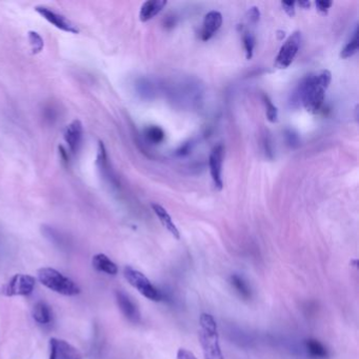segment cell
I'll return each mask as SVG.
<instances>
[{"label": "cell", "mask_w": 359, "mask_h": 359, "mask_svg": "<svg viewBox=\"0 0 359 359\" xmlns=\"http://www.w3.org/2000/svg\"><path fill=\"white\" fill-rule=\"evenodd\" d=\"M359 47V39H358V28L355 29V32L352 38L347 43V46L341 50L340 57L343 59H347L349 57H352L355 55L358 51Z\"/></svg>", "instance_id": "obj_19"}, {"label": "cell", "mask_w": 359, "mask_h": 359, "mask_svg": "<svg viewBox=\"0 0 359 359\" xmlns=\"http://www.w3.org/2000/svg\"><path fill=\"white\" fill-rule=\"evenodd\" d=\"M152 209H153L154 213L159 218L160 222L162 223V226L166 228L176 239L180 238V233H179L177 227L174 224L173 220H172L169 213L166 211V209L162 208L160 205H157V204H152Z\"/></svg>", "instance_id": "obj_14"}, {"label": "cell", "mask_w": 359, "mask_h": 359, "mask_svg": "<svg viewBox=\"0 0 359 359\" xmlns=\"http://www.w3.org/2000/svg\"><path fill=\"white\" fill-rule=\"evenodd\" d=\"M93 267L100 272L107 273L109 275H116L118 273V267L113 263L106 254H96L92 260Z\"/></svg>", "instance_id": "obj_15"}, {"label": "cell", "mask_w": 359, "mask_h": 359, "mask_svg": "<svg viewBox=\"0 0 359 359\" xmlns=\"http://www.w3.org/2000/svg\"><path fill=\"white\" fill-rule=\"evenodd\" d=\"M351 265H352L353 267H356L357 268V266H358V260L357 259L352 260V261H351Z\"/></svg>", "instance_id": "obj_31"}, {"label": "cell", "mask_w": 359, "mask_h": 359, "mask_svg": "<svg viewBox=\"0 0 359 359\" xmlns=\"http://www.w3.org/2000/svg\"><path fill=\"white\" fill-rule=\"evenodd\" d=\"M264 102L266 106V114L268 117V120L271 122H275L276 120H277V117H278L277 108L274 106L272 101L270 100V98H269V97L266 95L264 96Z\"/></svg>", "instance_id": "obj_22"}, {"label": "cell", "mask_w": 359, "mask_h": 359, "mask_svg": "<svg viewBox=\"0 0 359 359\" xmlns=\"http://www.w3.org/2000/svg\"><path fill=\"white\" fill-rule=\"evenodd\" d=\"M33 317L37 323L46 325L52 320V313L50 306L42 301L37 302L33 308Z\"/></svg>", "instance_id": "obj_16"}, {"label": "cell", "mask_w": 359, "mask_h": 359, "mask_svg": "<svg viewBox=\"0 0 359 359\" xmlns=\"http://www.w3.org/2000/svg\"><path fill=\"white\" fill-rule=\"evenodd\" d=\"M177 359H197L191 351L186 349H179L177 352Z\"/></svg>", "instance_id": "obj_24"}, {"label": "cell", "mask_w": 359, "mask_h": 359, "mask_svg": "<svg viewBox=\"0 0 359 359\" xmlns=\"http://www.w3.org/2000/svg\"><path fill=\"white\" fill-rule=\"evenodd\" d=\"M37 274L42 285L56 293L65 296H74L80 293V289L76 283L55 269L42 268L39 269Z\"/></svg>", "instance_id": "obj_3"}, {"label": "cell", "mask_w": 359, "mask_h": 359, "mask_svg": "<svg viewBox=\"0 0 359 359\" xmlns=\"http://www.w3.org/2000/svg\"><path fill=\"white\" fill-rule=\"evenodd\" d=\"M231 285L236 290L237 293L244 299H250L252 296L251 289L249 288L248 283L244 281V279L237 274H233L230 278Z\"/></svg>", "instance_id": "obj_17"}, {"label": "cell", "mask_w": 359, "mask_h": 359, "mask_svg": "<svg viewBox=\"0 0 359 359\" xmlns=\"http://www.w3.org/2000/svg\"><path fill=\"white\" fill-rule=\"evenodd\" d=\"M28 38H29V42H30V46H31L33 54L40 53L44 47L42 37L35 31H30L28 34Z\"/></svg>", "instance_id": "obj_20"}, {"label": "cell", "mask_w": 359, "mask_h": 359, "mask_svg": "<svg viewBox=\"0 0 359 359\" xmlns=\"http://www.w3.org/2000/svg\"><path fill=\"white\" fill-rule=\"evenodd\" d=\"M281 5L283 6L285 11L290 15V16H294L295 15V2L293 1H283L281 2Z\"/></svg>", "instance_id": "obj_25"}, {"label": "cell", "mask_w": 359, "mask_h": 359, "mask_svg": "<svg viewBox=\"0 0 359 359\" xmlns=\"http://www.w3.org/2000/svg\"><path fill=\"white\" fill-rule=\"evenodd\" d=\"M249 14H250V20L251 21L256 22V21L259 20L260 13H259V10L257 9V7H252V9L249 11Z\"/></svg>", "instance_id": "obj_27"}, {"label": "cell", "mask_w": 359, "mask_h": 359, "mask_svg": "<svg viewBox=\"0 0 359 359\" xmlns=\"http://www.w3.org/2000/svg\"><path fill=\"white\" fill-rule=\"evenodd\" d=\"M166 0H149L140 7L139 18L143 22L151 20L157 14H159L167 5Z\"/></svg>", "instance_id": "obj_13"}, {"label": "cell", "mask_w": 359, "mask_h": 359, "mask_svg": "<svg viewBox=\"0 0 359 359\" xmlns=\"http://www.w3.org/2000/svg\"><path fill=\"white\" fill-rule=\"evenodd\" d=\"M49 359H82V355L65 340L51 338Z\"/></svg>", "instance_id": "obj_8"}, {"label": "cell", "mask_w": 359, "mask_h": 359, "mask_svg": "<svg viewBox=\"0 0 359 359\" xmlns=\"http://www.w3.org/2000/svg\"><path fill=\"white\" fill-rule=\"evenodd\" d=\"M224 149L222 145L214 147L209 158V166H210V173L213 179L215 186L218 190L222 189V163H223Z\"/></svg>", "instance_id": "obj_9"}, {"label": "cell", "mask_w": 359, "mask_h": 359, "mask_svg": "<svg viewBox=\"0 0 359 359\" xmlns=\"http://www.w3.org/2000/svg\"><path fill=\"white\" fill-rule=\"evenodd\" d=\"M200 330L198 337L203 347L205 359H224L219 345L217 324L211 314L204 313L199 318Z\"/></svg>", "instance_id": "obj_2"}, {"label": "cell", "mask_w": 359, "mask_h": 359, "mask_svg": "<svg viewBox=\"0 0 359 359\" xmlns=\"http://www.w3.org/2000/svg\"><path fill=\"white\" fill-rule=\"evenodd\" d=\"M146 136L151 143L159 144L164 138V132L158 126H150L146 130Z\"/></svg>", "instance_id": "obj_21"}, {"label": "cell", "mask_w": 359, "mask_h": 359, "mask_svg": "<svg viewBox=\"0 0 359 359\" xmlns=\"http://www.w3.org/2000/svg\"><path fill=\"white\" fill-rule=\"evenodd\" d=\"M304 345L310 356L314 358H326L328 356V350L326 347L316 339L305 340Z\"/></svg>", "instance_id": "obj_18"}, {"label": "cell", "mask_w": 359, "mask_h": 359, "mask_svg": "<svg viewBox=\"0 0 359 359\" xmlns=\"http://www.w3.org/2000/svg\"><path fill=\"white\" fill-rule=\"evenodd\" d=\"M301 42L300 32H295L292 34L286 42L282 44L279 50V53L276 57V66L279 69H287L293 62L295 56L298 53L299 47Z\"/></svg>", "instance_id": "obj_5"}, {"label": "cell", "mask_w": 359, "mask_h": 359, "mask_svg": "<svg viewBox=\"0 0 359 359\" xmlns=\"http://www.w3.org/2000/svg\"><path fill=\"white\" fill-rule=\"evenodd\" d=\"M35 11L38 13L39 15L48 20L50 24L53 25L54 27H56L57 29L61 30V31L68 32V33H73V34H77L79 33V30L77 29V27L75 26L72 21H70L68 18L64 17L63 15L56 13L55 11L51 10L50 7L47 6H36Z\"/></svg>", "instance_id": "obj_7"}, {"label": "cell", "mask_w": 359, "mask_h": 359, "mask_svg": "<svg viewBox=\"0 0 359 359\" xmlns=\"http://www.w3.org/2000/svg\"><path fill=\"white\" fill-rule=\"evenodd\" d=\"M332 74L324 70L317 75L306 77L300 85V98L304 109L310 113H317L324 104L326 91L331 84Z\"/></svg>", "instance_id": "obj_1"}, {"label": "cell", "mask_w": 359, "mask_h": 359, "mask_svg": "<svg viewBox=\"0 0 359 359\" xmlns=\"http://www.w3.org/2000/svg\"><path fill=\"white\" fill-rule=\"evenodd\" d=\"M222 25V15L219 12L212 11L206 15L201 29L200 37L201 40L208 41L217 33Z\"/></svg>", "instance_id": "obj_11"}, {"label": "cell", "mask_w": 359, "mask_h": 359, "mask_svg": "<svg viewBox=\"0 0 359 359\" xmlns=\"http://www.w3.org/2000/svg\"><path fill=\"white\" fill-rule=\"evenodd\" d=\"M298 4L300 5V6H304V7H308V6H310V2H309V1H305V2L300 1V2H298Z\"/></svg>", "instance_id": "obj_30"}, {"label": "cell", "mask_w": 359, "mask_h": 359, "mask_svg": "<svg viewBox=\"0 0 359 359\" xmlns=\"http://www.w3.org/2000/svg\"><path fill=\"white\" fill-rule=\"evenodd\" d=\"M36 279L33 276L26 274H16L11 278L3 288L6 296H26L31 294L35 288Z\"/></svg>", "instance_id": "obj_6"}, {"label": "cell", "mask_w": 359, "mask_h": 359, "mask_svg": "<svg viewBox=\"0 0 359 359\" xmlns=\"http://www.w3.org/2000/svg\"><path fill=\"white\" fill-rule=\"evenodd\" d=\"M123 275L132 287L135 288L141 295H144L150 300L160 301L162 299L161 292L152 285L145 274L128 266L124 268Z\"/></svg>", "instance_id": "obj_4"}, {"label": "cell", "mask_w": 359, "mask_h": 359, "mask_svg": "<svg viewBox=\"0 0 359 359\" xmlns=\"http://www.w3.org/2000/svg\"><path fill=\"white\" fill-rule=\"evenodd\" d=\"M333 3L331 1H316V6L319 12L327 14Z\"/></svg>", "instance_id": "obj_26"}, {"label": "cell", "mask_w": 359, "mask_h": 359, "mask_svg": "<svg viewBox=\"0 0 359 359\" xmlns=\"http://www.w3.org/2000/svg\"><path fill=\"white\" fill-rule=\"evenodd\" d=\"M116 301L124 317L133 324H139L141 315L140 312L129 295L122 291H116Z\"/></svg>", "instance_id": "obj_10"}, {"label": "cell", "mask_w": 359, "mask_h": 359, "mask_svg": "<svg viewBox=\"0 0 359 359\" xmlns=\"http://www.w3.org/2000/svg\"><path fill=\"white\" fill-rule=\"evenodd\" d=\"M59 151H60V156L62 157V159L64 162H69V156H68V153H66V150L60 146L59 147Z\"/></svg>", "instance_id": "obj_29"}, {"label": "cell", "mask_w": 359, "mask_h": 359, "mask_svg": "<svg viewBox=\"0 0 359 359\" xmlns=\"http://www.w3.org/2000/svg\"><path fill=\"white\" fill-rule=\"evenodd\" d=\"M243 44H244V49H245L246 59H252L254 47H255V37H254V35L252 33L246 32L243 35Z\"/></svg>", "instance_id": "obj_23"}, {"label": "cell", "mask_w": 359, "mask_h": 359, "mask_svg": "<svg viewBox=\"0 0 359 359\" xmlns=\"http://www.w3.org/2000/svg\"><path fill=\"white\" fill-rule=\"evenodd\" d=\"M46 119H48V120H50V121L55 120L56 113H55L54 109H51V108L47 109V111H46Z\"/></svg>", "instance_id": "obj_28"}, {"label": "cell", "mask_w": 359, "mask_h": 359, "mask_svg": "<svg viewBox=\"0 0 359 359\" xmlns=\"http://www.w3.org/2000/svg\"><path fill=\"white\" fill-rule=\"evenodd\" d=\"M82 134H84V126L78 119H75L68 126L64 132V140L69 145V148L73 153H76L81 144Z\"/></svg>", "instance_id": "obj_12"}]
</instances>
